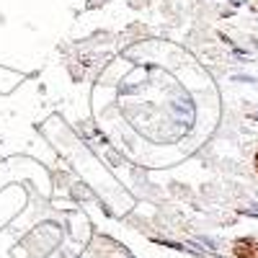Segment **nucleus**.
<instances>
[{
	"instance_id": "nucleus-1",
	"label": "nucleus",
	"mask_w": 258,
	"mask_h": 258,
	"mask_svg": "<svg viewBox=\"0 0 258 258\" xmlns=\"http://www.w3.org/2000/svg\"><path fill=\"white\" fill-rule=\"evenodd\" d=\"M235 258H258V240L255 238H238L232 243Z\"/></svg>"
},
{
	"instance_id": "nucleus-2",
	"label": "nucleus",
	"mask_w": 258,
	"mask_h": 258,
	"mask_svg": "<svg viewBox=\"0 0 258 258\" xmlns=\"http://www.w3.org/2000/svg\"><path fill=\"white\" fill-rule=\"evenodd\" d=\"M253 163H255V170H258V153H255V160Z\"/></svg>"
}]
</instances>
